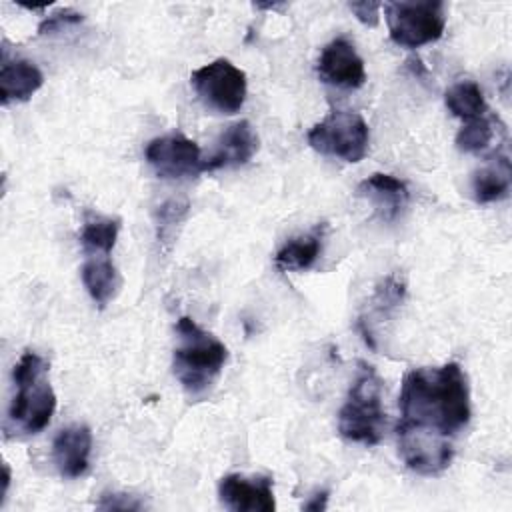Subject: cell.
Returning <instances> with one entry per match:
<instances>
[{
    "instance_id": "10",
    "label": "cell",
    "mask_w": 512,
    "mask_h": 512,
    "mask_svg": "<svg viewBox=\"0 0 512 512\" xmlns=\"http://www.w3.org/2000/svg\"><path fill=\"white\" fill-rule=\"evenodd\" d=\"M218 498L234 512H272L276 508L270 476L226 474L218 482Z\"/></svg>"
},
{
    "instance_id": "19",
    "label": "cell",
    "mask_w": 512,
    "mask_h": 512,
    "mask_svg": "<svg viewBox=\"0 0 512 512\" xmlns=\"http://www.w3.org/2000/svg\"><path fill=\"white\" fill-rule=\"evenodd\" d=\"M120 232V220L112 216H96L86 220L80 232V246L86 256H100L110 252L116 246V238Z\"/></svg>"
},
{
    "instance_id": "13",
    "label": "cell",
    "mask_w": 512,
    "mask_h": 512,
    "mask_svg": "<svg viewBox=\"0 0 512 512\" xmlns=\"http://www.w3.org/2000/svg\"><path fill=\"white\" fill-rule=\"evenodd\" d=\"M92 432L86 424H70L54 436L52 458L64 478H78L90 466Z\"/></svg>"
},
{
    "instance_id": "15",
    "label": "cell",
    "mask_w": 512,
    "mask_h": 512,
    "mask_svg": "<svg viewBox=\"0 0 512 512\" xmlns=\"http://www.w3.org/2000/svg\"><path fill=\"white\" fill-rule=\"evenodd\" d=\"M80 276L86 292L90 294L94 304H98V308H104L106 304H110L122 286L120 272L110 260V256L106 254L86 256L80 268Z\"/></svg>"
},
{
    "instance_id": "12",
    "label": "cell",
    "mask_w": 512,
    "mask_h": 512,
    "mask_svg": "<svg viewBox=\"0 0 512 512\" xmlns=\"http://www.w3.org/2000/svg\"><path fill=\"white\" fill-rule=\"evenodd\" d=\"M258 148L260 140L252 124L248 120L234 122L218 138L214 154L204 160V172L244 166L258 152Z\"/></svg>"
},
{
    "instance_id": "24",
    "label": "cell",
    "mask_w": 512,
    "mask_h": 512,
    "mask_svg": "<svg viewBox=\"0 0 512 512\" xmlns=\"http://www.w3.org/2000/svg\"><path fill=\"white\" fill-rule=\"evenodd\" d=\"M326 504H328V492L322 490V492H316L302 508L308 512H320L326 508Z\"/></svg>"
},
{
    "instance_id": "17",
    "label": "cell",
    "mask_w": 512,
    "mask_h": 512,
    "mask_svg": "<svg viewBox=\"0 0 512 512\" xmlns=\"http://www.w3.org/2000/svg\"><path fill=\"white\" fill-rule=\"evenodd\" d=\"M510 160L508 156H500L492 160L488 166L476 170L472 174V194L478 204H490L508 196L510 190Z\"/></svg>"
},
{
    "instance_id": "20",
    "label": "cell",
    "mask_w": 512,
    "mask_h": 512,
    "mask_svg": "<svg viewBox=\"0 0 512 512\" xmlns=\"http://www.w3.org/2000/svg\"><path fill=\"white\" fill-rule=\"evenodd\" d=\"M494 138V122L488 116H480L464 122L456 134V148L466 154L484 152Z\"/></svg>"
},
{
    "instance_id": "6",
    "label": "cell",
    "mask_w": 512,
    "mask_h": 512,
    "mask_svg": "<svg viewBox=\"0 0 512 512\" xmlns=\"http://www.w3.org/2000/svg\"><path fill=\"white\" fill-rule=\"evenodd\" d=\"M306 140L310 148L324 156L356 164L368 154L370 130L358 112L332 110L322 122L310 128Z\"/></svg>"
},
{
    "instance_id": "3",
    "label": "cell",
    "mask_w": 512,
    "mask_h": 512,
    "mask_svg": "<svg viewBox=\"0 0 512 512\" xmlns=\"http://www.w3.org/2000/svg\"><path fill=\"white\" fill-rule=\"evenodd\" d=\"M50 364L36 352L26 350L12 370L16 394L10 400L8 422L24 434L42 432L56 410V394L46 378Z\"/></svg>"
},
{
    "instance_id": "14",
    "label": "cell",
    "mask_w": 512,
    "mask_h": 512,
    "mask_svg": "<svg viewBox=\"0 0 512 512\" xmlns=\"http://www.w3.org/2000/svg\"><path fill=\"white\" fill-rule=\"evenodd\" d=\"M44 84V74L40 68L26 58H8L6 50L2 54L0 66V102L6 106L10 102H26Z\"/></svg>"
},
{
    "instance_id": "22",
    "label": "cell",
    "mask_w": 512,
    "mask_h": 512,
    "mask_svg": "<svg viewBox=\"0 0 512 512\" xmlns=\"http://www.w3.org/2000/svg\"><path fill=\"white\" fill-rule=\"evenodd\" d=\"M348 8L354 12V16L364 24V26H376L380 20V10L382 4L380 2H350Z\"/></svg>"
},
{
    "instance_id": "18",
    "label": "cell",
    "mask_w": 512,
    "mask_h": 512,
    "mask_svg": "<svg viewBox=\"0 0 512 512\" xmlns=\"http://www.w3.org/2000/svg\"><path fill=\"white\" fill-rule=\"evenodd\" d=\"M444 104L456 118H462L464 122L486 116L488 112L484 92L472 80H460L452 84L444 94Z\"/></svg>"
},
{
    "instance_id": "8",
    "label": "cell",
    "mask_w": 512,
    "mask_h": 512,
    "mask_svg": "<svg viewBox=\"0 0 512 512\" xmlns=\"http://www.w3.org/2000/svg\"><path fill=\"white\" fill-rule=\"evenodd\" d=\"M144 154L154 172L166 180L194 178L204 172V160L198 144L180 132L150 140Z\"/></svg>"
},
{
    "instance_id": "11",
    "label": "cell",
    "mask_w": 512,
    "mask_h": 512,
    "mask_svg": "<svg viewBox=\"0 0 512 512\" xmlns=\"http://www.w3.org/2000/svg\"><path fill=\"white\" fill-rule=\"evenodd\" d=\"M356 196L366 200L384 222L396 220L410 200L408 186L400 178L384 172H374L364 178L356 188Z\"/></svg>"
},
{
    "instance_id": "4",
    "label": "cell",
    "mask_w": 512,
    "mask_h": 512,
    "mask_svg": "<svg viewBox=\"0 0 512 512\" xmlns=\"http://www.w3.org/2000/svg\"><path fill=\"white\" fill-rule=\"evenodd\" d=\"M384 424L382 380L372 364L360 360L356 378L338 412V432L348 442L374 446L382 440Z\"/></svg>"
},
{
    "instance_id": "7",
    "label": "cell",
    "mask_w": 512,
    "mask_h": 512,
    "mask_svg": "<svg viewBox=\"0 0 512 512\" xmlns=\"http://www.w3.org/2000/svg\"><path fill=\"white\" fill-rule=\"evenodd\" d=\"M190 84L202 104L220 114H236L246 100L244 70L226 58H216L190 74Z\"/></svg>"
},
{
    "instance_id": "5",
    "label": "cell",
    "mask_w": 512,
    "mask_h": 512,
    "mask_svg": "<svg viewBox=\"0 0 512 512\" xmlns=\"http://www.w3.org/2000/svg\"><path fill=\"white\" fill-rule=\"evenodd\" d=\"M382 8L390 40L396 46L412 50L436 42L444 34L446 12L440 0L384 2Z\"/></svg>"
},
{
    "instance_id": "2",
    "label": "cell",
    "mask_w": 512,
    "mask_h": 512,
    "mask_svg": "<svg viewBox=\"0 0 512 512\" xmlns=\"http://www.w3.org/2000/svg\"><path fill=\"white\" fill-rule=\"evenodd\" d=\"M174 330L178 344L172 352V374L190 398H204L228 360V348L188 316L178 318Z\"/></svg>"
},
{
    "instance_id": "1",
    "label": "cell",
    "mask_w": 512,
    "mask_h": 512,
    "mask_svg": "<svg viewBox=\"0 0 512 512\" xmlns=\"http://www.w3.org/2000/svg\"><path fill=\"white\" fill-rule=\"evenodd\" d=\"M398 454L422 476L444 472L454 456L452 438L470 422V386L458 362L412 368L398 396Z\"/></svg>"
},
{
    "instance_id": "16",
    "label": "cell",
    "mask_w": 512,
    "mask_h": 512,
    "mask_svg": "<svg viewBox=\"0 0 512 512\" xmlns=\"http://www.w3.org/2000/svg\"><path fill=\"white\" fill-rule=\"evenodd\" d=\"M322 240H324V224L316 226L308 234L290 238L274 254V266L280 272H302L312 268L322 252Z\"/></svg>"
},
{
    "instance_id": "23",
    "label": "cell",
    "mask_w": 512,
    "mask_h": 512,
    "mask_svg": "<svg viewBox=\"0 0 512 512\" xmlns=\"http://www.w3.org/2000/svg\"><path fill=\"white\" fill-rule=\"evenodd\" d=\"M98 508L102 510H140L142 504L130 494H102Z\"/></svg>"
},
{
    "instance_id": "21",
    "label": "cell",
    "mask_w": 512,
    "mask_h": 512,
    "mask_svg": "<svg viewBox=\"0 0 512 512\" xmlns=\"http://www.w3.org/2000/svg\"><path fill=\"white\" fill-rule=\"evenodd\" d=\"M84 20V14L74 10V8H60L56 12H52L50 16H46L40 24H38V34L46 36V34H54L60 32L68 26H76Z\"/></svg>"
},
{
    "instance_id": "9",
    "label": "cell",
    "mask_w": 512,
    "mask_h": 512,
    "mask_svg": "<svg viewBox=\"0 0 512 512\" xmlns=\"http://www.w3.org/2000/svg\"><path fill=\"white\" fill-rule=\"evenodd\" d=\"M316 72L324 84L334 88L356 90L366 82L364 60L346 36H338L324 46L316 64Z\"/></svg>"
}]
</instances>
